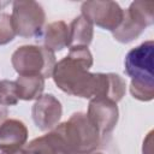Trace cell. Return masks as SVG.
Wrapping results in <instances>:
<instances>
[{
  "instance_id": "15",
  "label": "cell",
  "mask_w": 154,
  "mask_h": 154,
  "mask_svg": "<svg viewBox=\"0 0 154 154\" xmlns=\"http://www.w3.org/2000/svg\"><path fill=\"white\" fill-rule=\"evenodd\" d=\"M19 101L18 93H17V84L14 81L10 79H1L0 81V105L14 106Z\"/></svg>"
},
{
  "instance_id": "4",
  "label": "cell",
  "mask_w": 154,
  "mask_h": 154,
  "mask_svg": "<svg viewBox=\"0 0 154 154\" xmlns=\"http://www.w3.org/2000/svg\"><path fill=\"white\" fill-rule=\"evenodd\" d=\"M154 24V2L152 1H132L124 10L120 25L112 31L116 41L120 43H130L136 40L148 26Z\"/></svg>"
},
{
  "instance_id": "16",
  "label": "cell",
  "mask_w": 154,
  "mask_h": 154,
  "mask_svg": "<svg viewBox=\"0 0 154 154\" xmlns=\"http://www.w3.org/2000/svg\"><path fill=\"white\" fill-rule=\"evenodd\" d=\"M16 37L12 19L8 13L0 12V46L12 42Z\"/></svg>"
},
{
  "instance_id": "2",
  "label": "cell",
  "mask_w": 154,
  "mask_h": 154,
  "mask_svg": "<svg viewBox=\"0 0 154 154\" xmlns=\"http://www.w3.org/2000/svg\"><path fill=\"white\" fill-rule=\"evenodd\" d=\"M54 131L60 135L71 154H90L102 141L97 129L83 112L71 114L66 122L58 124Z\"/></svg>"
},
{
  "instance_id": "19",
  "label": "cell",
  "mask_w": 154,
  "mask_h": 154,
  "mask_svg": "<svg viewBox=\"0 0 154 154\" xmlns=\"http://www.w3.org/2000/svg\"><path fill=\"white\" fill-rule=\"evenodd\" d=\"M90 154H103V153H94V152H93V153H90Z\"/></svg>"
},
{
  "instance_id": "1",
  "label": "cell",
  "mask_w": 154,
  "mask_h": 154,
  "mask_svg": "<svg viewBox=\"0 0 154 154\" xmlns=\"http://www.w3.org/2000/svg\"><path fill=\"white\" fill-rule=\"evenodd\" d=\"M93 54L88 47H70L66 57L59 60L52 78L64 93L83 99H108L119 102L126 91V82L118 73L89 72Z\"/></svg>"
},
{
  "instance_id": "6",
  "label": "cell",
  "mask_w": 154,
  "mask_h": 154,
  "mask_svg": "<svg viewBox=\"0 0 154 154\" xmlns=\"http://www.w3.org/2000/svg\"><path fill=\"white\" fill-rule=\"evenodd\" d=\"M154 42L144 41L130 49L124 59V71L131 83L154 85Z\"/></svg>"
},
{
  "instance_id": "14",
  "label": "cell",
  "mask_w": 154,
  "mask_h": 154,
  "mask_svg": "<svg viewBox=\"0 0 154 154\" xmlns=\"http://www.w3.org/2000/svg\"><path fill=\"white\" fill-rule=\"evenodd\" d=\"M19 100H37L45 89V78L41 76H18L14 81Z\"/></svg>"
},
{
  "instance_id": "12",
  "label": "cell",
  "mask_w": 154,
  "mask_h": 154,
  "mask_svg": "<svg viewBox=\"0 0 154 154\" xmlns=\"http://www.w3.org/2000/svg\"><path fill=\"white\" fill-rule=\"evenodd\" d=\"M41 40L43 47L52 52H60L70 46V30L64 20H55L43 28Z\"/></svg>"
},
{
  "instance_id": "20",
  "label": "cell",
  "mask_w": 154,
  "mask_h": 154,
  "mask_svg": "<svg viewBox=\"0 0 154 154\" xmlns=\"http://www.w3.org/2000/svg\"><path fill=\"white\" fill-rule=\"evenodd\" d=\"M1 154H8V153H1Z\"/></svg>"
},
{
  "instance_id": "8",
  "label": "cell",
  "mask_w": 154,
  "mask_h": 154,
  "mask_svg": "<svg viewBox=\"0 0 154 154\" xmlns=\"http://www.w3.org/2000/svg\"><path fill=\"white\" fill-rule=\"evenodd\" d=\"M88 118L97 129L103 138L109 135L117 126L119 119V109L114 101L108 99H91L88 105Z\"/></svg>"
},
{
  "instance_id": "11",
  "label": "cell",
  "mask_w": 154,
  "mask_h": 154,
  "mask_svg": "<svg viewBox=\"0 0 154 154\" xmlns=\"http://www.w3.org/2000/svg\"><path fill=\"white\" fill-rule=\"evenodd\" d=\"M20 154H71L60 135L52 130L25 144Z\"/></svg>"
},
{
  "instance_id": "17",
  "label": "cell",
  "mask_w": 154,
  "mask_h": 154,
  "mask_svg": "<svg viewBox=\"0 0 154 154\" xmlns=\"http://www.w3.org/2000/svg\"><path fill=\"white\" fill-rule=\"evenodd\" d=\"M152 135L153 131H149V134L147 135V137L143 141V148H142V153L143 154H152Z\"/></svg>"
},
{
  "instance_id": "5",
  "label": "cell",
  "mask_w": 154,
  "mask_h": 154,
  "mask_svg": "<svg viewBox=\"0 0 154 154\" xmlns=\"http://www.w3.org/2000/svg\"><path fill=\"white\" fill-rule=\"evenodd\" d=\"M16 35L20 37H41L46 13L41 4L34 0H17L12 2L11 14Z\"/></svg>"
},
{
  "instance_id": "7",
  "label": "cell",
  "mask_w": 154,
  "mask_h": 154,
  "mask_svg": "<svg viewBox=\"0 0 154 154\" xmlns=\"http://www.w3.org/2000/svg\"><path fill=\"white\" fill-rule=\"evenodd\" d=\"M82 16L93 25L103 30L114 31L123 20L124 10L116 1H84L81 5Z\"/></svg>"
},
{
  "instance_id": "18",
  "label": "cell",
  "mask_w": 154,
  "mask_h": 154,
  "mask_svg": "<svg viewBox=\"0 0 154 154\" xmlns=\"http://www.w3.org/2000/svg\"><path fill=\"white\" fill-rule=\"evenodd\" d=\"M7 117H8V109H7V107L0 105V125L7 119Z\"/></svg>"
},
{
  "instance_id": "10",
  "label": "cell",
  "mask_w": 154,
  "mask_h": 154,
  "mask_svg": "<svg viewBox=\"0 0 154 154\" xmlns=\"http://www.w3.org/2000/svg\"><path fill=\"white\" fill-rule=\"evenodd\" d=\"M28 128L18 119H6L0 125V153L22 149L28 141Z\"/></svg>"
},
{
  "instance_id": "3",
  "label": "cell",
  "mask_w": 154,
  "mask_h": 154,
  "mask_svg": "<svg viewBox=\"0 0 154 154\" xmlns=\"http://www.w3.org/2000/svg\"><path fill=\"white\" fill-rule=\"evenodd\" d=\"M11 63L18 76H41L46 79L52 77L57 59L54 52L43 46L24 45L12 53Z\"/></svg>"
},
{
  "instance_id": "9",
  "label": "cell",
  "mask_w": 154,
  "mask_h": 154,
  "mask_svg": "<svg viewBox=\"0 0 154 154\" xmlns=\"http://www.w3.org/2000/svg\"><path fill=\"white\" fill-rule=\"evenodd\" d=\"M61 116V102L53 94H42L31 108V118L41 131L54 129L59 124Z\"/></svg>"
},
{
  "instance_id": "13",
  "label": "cell",
  "mask_w": 154,
  "mask_h": 154,
  "mask_svg": "<svg viewBox=\"0 0 154 154\" xmlns=\"http://www.w3.org/2000/svg\"><path fill=\"white\" fill-rule=\"evenodd\" d=\"M70 46L69 47H88L94 36V25L82 14L77 16L69 25Z\"/></svg>"
}]
</instances>
